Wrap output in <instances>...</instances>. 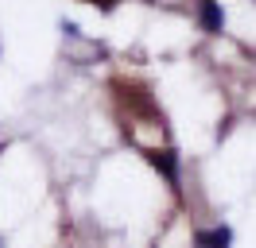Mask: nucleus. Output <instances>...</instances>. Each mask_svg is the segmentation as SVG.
<instances>
[{"mask_svg": "<svg viewBox=\"0 0 256 248\" xmlns=\"http://www.w3.org/2000/svg\"><path fill=\"white\" fill-rule=\"evenodd\" d=\"M198 24H202V31H210V35H222L225 31L222 0H202V4H198Z\"/></svg>", "mask_w": 256, "mask_h": 248, "instance_id": "nucleus-1", "label": "nucleus"}, {"mask_svg": "<svg viewBox=\"0 0 256 248\" xmlns=\"http://www.w3.org/2000/svg\"><path fill=\"white\" fill-rule=\"evenodd\" d=\"M194 244H198V248H229V244H233V229H229V225L206 229V232H198V236H194Z\"/></svg>", "mask_w": 256, "mask_h": 248, "instance_id": "nucleus-2", "label": "nucleus"}, {"mask_svg": "<svg viewBox=\"0 0 256 248\" xmlns=\"http://www.w3.org/2000/svg\"><path fill=\"white\" fill-rule=\"evenodd\" d=\"M152 163H156V170L167 174V182H178V159H175V152H156V155H152Z\"/></svg>", "mask_w": 256, "mask_h": 248, "instance_id": "nucleus-3", "label": "nucleus"}]
</instances>
